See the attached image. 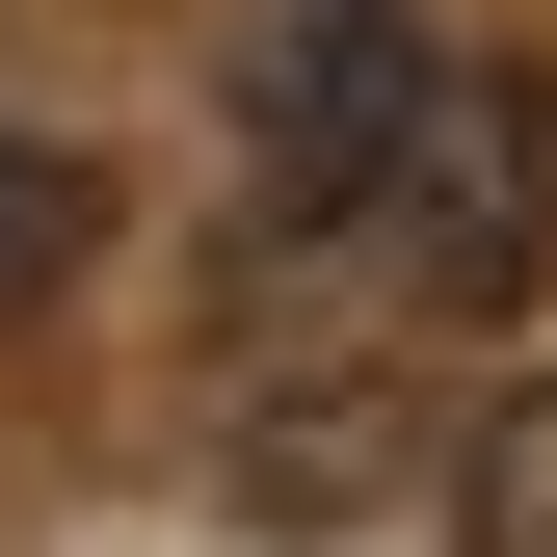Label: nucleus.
I'll return each mask as SVG.
<instances>
[{"label": "nucleus", "instance_id": "nucleus-1", "mask_svg": "<svg viewBox=\"0 0 557 557\" xmlns=\"http://www.w3.org/2000/svg\"><path fill=\"white\" fill-rule=\"evenodd\" d=\"M319 239H345V293H372V319H505L531 239H557V81H531V53H425L398 160L345 186Z\"/></svg>", "mask_w": 557, "mask_h": 557}, {"label": "nucleus", "instance_id": "nucleus-3", "mask_svg": "<svg viewBox=\"0 0 557 557\" xmlns=\"http://www.w3.org/2000/svg\"><path fill=\"white\" fill-rule=\"evenodd\" d=\"M81 265H107V160L81 133H0V319H53Z\"/></svg>", "mask_w": 557, "mask_h": 557}, {"label": "nucleus", "instance_id": "nucleus-2", "mask_svg": "<svg viewBox=\"0 0 557 557\" xmlns=\"http://www.w3.org/2000/svg\"><path fill=\"white\" fill-rule=\"evenodd\" d=\"M213 107H239V186H265V213H345V186L398 160V107H425V0H239Z\"/></svg>", "mask_w": 557, "mask_h": 557}, {"label": "nucleus", "instance_id": "nucleus-4", "mask_svg": "<svg viewBox=\"0 0 557 557\" xmlns=\"http://www.w3.org/2000/svg\"><path fill=\"white\" fill-rule=\"evenodd\" d=\"M478 557H557V398H505V425H478V505H451Z\"/></svg>", "mask_w": 557, "mask_h": 557}]
</instances>
